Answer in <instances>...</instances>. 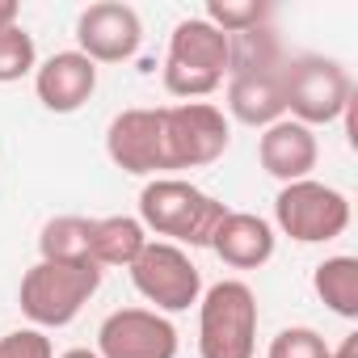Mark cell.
<instances>
[{"label":"cell","mask_w":358,"mask_h":358,"mask_svg":"<svg viewBox=\"0 0 358 358\" xmlns=\"http://www.w3.org/2000/svg\"><path fill=\"white\" fill-rule=\"evenodd\" d=\"M228 110L245 127H274L287 106H282V68L287 55L278 47V34L270 26L245 30L228 38Z\"/></svg>","instance_id":"obj_1"},{"label":"cell","mask_w":358,"mask_h":358,"mask_svg":"<svg viewBox=\"0 0 358 358\" xmlns=\"http://www.w3.org/2000/svg\"><path fill=\"white\" fill-rule=\"evenodd\" d=\"M274 220L278 228L299 241V245H324V241H337L345 228H350V199L324 182H291L278 190L274 199Z\"/></svg>","instance_id":"obj_8"},{"label":"cell","mask_w":358,"mask_h":358,"mask_svg":"<svg viewBox=\"0 0 358 358\" xmlns=\"http://www.w3.org/2000/svg\"><path fill=\"white\" fill-rule=\"evenodd\" d=\"M76 43L80 55L93 64H122L139 51L143 43V22L131 5L118 0H97L76 17Z\"/></svg>","instance_id":"obj_11"},{"label":"cell","mask_w":358,"mask_h":358,"mask_svg":"<svg viewBox=\"0 0 358 358\" xmlns=\"http://www.w3.org/2000/svg\"><path fill=\"white\" fill-rule=\"evenodd\" d=\"M312 287H316V295L324 299L329 312H337L345 320L358 316V257H345V253L324 257L312 270Z\"/></svg>","instance_id":"obj_17"},{"label":"cell","mask_w":358,"mask_h":358,"mask_svg":"<svg viewBox=\"0 0 358 358\" xmlns=\"http://www.w3.org/2000/svg\"><path fill=\"white\" fill-rule=\"evenodd\" d=\"M228 118L211 101H182L160 106V148H164V173L177 169H203L228 152Z\"/></svg>","instance_id":"obj_7"},{"label":"cell","mask_w":358,"mask_h":358,"mask_svg":"<svg viewBox=\"0 0 358 358\" xmlns=\"http://www.w3.org/2000/svg\"><path fill=\"white\" fill-rule=\"evenodd\" d=\"M266 358H329V345H324V337H320L316 329L295 324V329H282V333L270 341Z\"/></svg>","instance_id":"obj_21"},{"label":"cell","mask_w":358,"mask_h":358,"mask_svg":"<svg viewBox=\"0 0 358 358\" xmlns=\"http://www.w3.org/2000/svg\"><path fill=\"white\" fill-rule=\"evenodd\" d=\"M97 89V64L80 51H59L34 68V93L51 114H76Z\"/></svg>","instance_id":"obj_13"},{"label":"cell","mask_w":358,"mask_h":358,"mask_svg":"<svg viewBox=\"0 0 358 358\" xmlns=\"http://www.w3.org/2000/svg\"><path fill=\"white\" fill-rule=\"evenodd\" d=\"M282 106L303 127L337 122L354 106V80L337 59L324 55H295L282 68Z\"/></svg>","instance_id":"obj_6"},{"label":"cell","mask_w":358,"mask_h":358,"mask_svg":"<svg viewBox=\"0 0 358 358\" xmlns=\"http://www.w3.org/2000/svg\"><path fill=\"white\" fill-rule=\"evenodd\" d=\"M106 152L122 173L152 177L164 173V148H160V106L156 110H122L106 131Z\"/></svg>","instance_id":"obj_12"},{"label":"cell","mask_w":358,"mask_h":358,"mask_svg":"<svg viewBox=\"0 0 358 358\" xmlns=\"http://www.w3.org/2000/svg\"><path fill=\"white\" fill-rule=\"evenodd\" d=\"M211 249L232 270H257L274 257V228L253 211H228V220L211 236Z\"/></svg>","instance_id":"obj_15"},{"label":"cell","mask_w":358,"mask_h":358,"mask_svg":"<svg viewBox=\"0 0 358 358\" xmlns=\"http://www.w3.org/2000/svg\"><path fill=\"white\" fill-rule=\"evenodd\" d=\"M316 156H320V148H316L312 127H303V122H295V118H278V122L266 127L262 139H257V160H262V169H266L270 177H278L282 186L303 182V177L316 169Z\"/></svg>","instance_id":"obj_14"},{"label":"cell","mask_w":358,"mask_h":358,"mask_svg":"<svg viewBox=\"0 0 358 358\" xmlns=\"http://www.w3.org/2000/svg\"><path fill=\"white\" fill-rule=\"evenodd\" d=\"M228 34L215 30L207 17H190L173 30L164 55V89L173 97H211L228 76Z\"/></svg>","instance_id":"obj_4"},{"label":"cell","mask_w":358,"mask_h":358,"mask_svg":"<svg viewBox=\"0 0 358 358\" xmlns=\"http://www.w3.org/2000/svg\"><path fill=\"white\" fill-rule=\"evenodd\" d=\"M97 358H177V329L156 308H118L97 329Z\"/></svg>","instance_id":"obj_10"},{"label":"cell","mask_w":358,"mask_h":358,"mask_svg":"<svg viewBox=\"0 0 358 358\" xmlns=\"http://www.w3.org/2000/svg\"><path fill=\"white\" fill-rule=\"evenodd\" d=\"M199 354L203 358H253L257 354V295L249 282L224 278L203 295Z\"/></svg>","instance_id":"obj_5"},{"label":"cell","mask_w":358,"mask_h":358,"mask_svg":"<svg viewBox=\"0 0 358 358\" xmlns=\"http://www.w3.org/2000/svg\"><path fill=\"white\" fill-rule=\"evenodd\" d=\"M266 17H270V5H262V0H207V22L228 38L266 26Z\"/></svg>","instance_id":"obj_19"},{"label":"cell","mask_w":358,"mask_h":358,"mask_svg":"<svg viewBox=\"0 0 358 358\" xmlns=\"http://www.w3.org/2000/svg\"><path fill=\"white\" fill-rule=\"evenodd\" d=\"M0 358H55V350L43 329H13L0 337Z\"/></svg>","instance_id":"obj_22"},{"label":"cell","mask_w":358,"mask_h":358,"mask_svg":"<svg viewBox=\"0 0 358 358\" xmlns=\"http://www.w3.org/2000/svg\"><path fill=\"white\" fill-rule=\"evenodd\" d=\"M329 358H358V333H350L337 350H329Z\"/></svg>","instance_id":"obj_24"},{"label":"cell","mask_w":358,"mask_h":358,"mask_svg":"<svg viewBox=\"0 0 358 358\" xmlns=\"http://www.w3.org/2000/svg\"><path fill=\"white\" fill-rule=\"evenodd\" d=\"M131 282L135 291L156 303V312H186L203 295V274L190 262L186 249L169 241H148L143 253L131 262Z\"/></svg>","instance_id":"obj_9"},{"label":"cell","mask_w":358,"mask_h":358,"mask_svg":"<svg viewBox=\"0 0 358 358\" xmlns=\"http://www.w3.org/2000/svg\"><path fill=\"white\" fill-rule=\"evenodd\" d=\"M17 0H0V30H13L17 26Z\"/></svg>","instance_id":"obj_23"},{"label":"cell","mask_w":358,"mask_h":358,"mask_svg":"<svg viewBox=\"0 0 358 358\" xmlns=\"http://www.w3.org/2000/svg\"><path fill=\"white\" fill-rule=\"evenodd\" d=\"M228 220V207L211 199L207 190L182 182V177H156L139 190V224L156 236H169V245L211 249V236Z\"/></svg>","instance_id":"obj_2"},{"label":"cell","mask_w":358,"mask_h":358,"mask_svg":"<svg viewBox=\"0 0 358 358\" xmlns=\"http://www.w3.org/2000/svg\"><path fill=\"white\" fill-rule=\"evenodd\" d=\"M43 262H89V220L85 215H59L43 224L38 236Z\"/></svg>","instance_id":"obj_18"},{"label":"cell","mask_w":358,"mask_h":358,"mask_svg":"<svg viewBox=\"0 0 358 358\" xmlns=\"http://www.w3.org/2000/svg\"><path fill=\"white\" fill-rule=\"evenodd\" d=\"M101 266L93 262H34L22 278L17 303L38 329H64L80 316V308L97 295Z\"/></svg>","instance_id":"obj_3"},{"label":"cell","mask_w":358,"mask_h":358,"mask_svg":"<svg viewBox=\"0 0 358 358\" xmlns=\"http://www.w3.org/2000/svg\"><path fill=\"white\" fill-rule=\"evenodd\" d=\"M148 245V228L131 215H106V220H89V262L93 266H122L131 270V262L143 253Z\"/></svg>","instance_id":"obj_16"},{"label":"cell","mask_w":358,"mask_h":358,"mask_svg":"<svg viewBox=\"0 0 358 358\" xmlns=\"http://www.w3.org/2000/svg\"><path fill=\"white\" fill-rule=\"evenodd\" d=\"M38 68V51H34V38L13 26V30H0V85H13L22 76H30Z\"/></svg>","instance_id":"obj_20"},{"label":"cell","mask_w":358,"mask_h":358,"mask_svg":"<svg viewBox=\"0 0 358 358\" xmlns=\"http://www.w3.org/2000/svg\"><path fill=\"white\" fill-rule=\"evenodd\" d=\"M59 358H97V350H85V345H76V350H68V354H59Z\"/></svg>","instance_id":"obj_25"}]
</instances>
